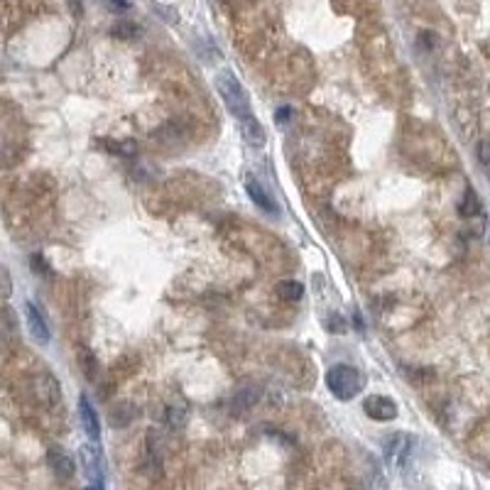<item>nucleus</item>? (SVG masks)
Instances as JSON below:
<instances>
[{
	"label": "nucleus",
	"instance_id": "f257e3e1",
	"mask_svg": "<svg viewBox=\"0 0 490 490\" xmlns=\"http://www.w3.org/2000/svg\"><path fill=\"white\" fill-rule=\"evenodd\" d=\"M216 89L221 93L228 113L233 115L235 120H243L247 115H252L250 96H247L245 86L240 84V79L230 69H221L216 74Z\"/></svg>",
	"mask_w": 490,
	"mask_h": 490
},
{
	"label": "nucleus",
	"instance_id": "f03ea898",
	"mask_svg": "<svg viewBox=\"0 0 490 490\" xmlns=\"http://www.w3.org/2000/svg\"><path fill=\"white\" fill-rule=\"evenodd\" d=\"M326 388L331 395L341 402H348L358 398L366 388V376L358 368L348 366V363H336L326 373Z\"/></svg>",
	"mask_w": 490,
	"mask_h": 490
},
{
	"label": "nucleus",
	"instance_id": "7ed1b4c3",
	"mask_svg": "<svg viewBox=\"0 0 490 490\" xmlns=\"http://www.w3.org/2000/svg\"><path fill=\"white\" fill-rule=\"evenodd\" d=\"M81 456V468H84V476L86 483L96 490H103L106 481H103V459H101V451L91 444H84L79 451Z\"/></svg>",
	"mask_w": 490,
	"mask_h": 490
},
{
	"label": "nucleus",
	"instance_id": "20e7f679",
	"mask_svg": "<svg viewBox=\"0 0 490 490\" xmlns=\"http://www.w3.org/2000/svg\"><path fill=\"white\" fill-rule=\"evenodd\" d=\"M363 412L376 422H393L395 417L400 415V407L393 398H385V395H371V398L363 400Z\"/></svg>",
	"mask_w": 490,
	"mask_h": 490
},
{
	"label": "nucleus",
	"instance_id": "39448f33",
	"mask_svg": "<svg viewBox=\"0 0 490 490\" xmlns=\"http://www.w3.org/2000/svg\"><path fill=\"white\" fill-rule=\"evenodd\" d=\"M412 446H415V439L405 437V434H395V437L385 439V456H388L390 464L405 468L412 459Z\"/></svg>",
	"mask_w": 490,
	"mask_h": 490
},
{
	"label": "nucleus",
	"instance_id": "423d86ee",
	"mask_svg": "<svg viewBox=\"0 0 490 490\" xmlns=\"http://www.w3.org/2000/svg\"><path fill=\"white\" fill-rule=\"evenodd\" d=\"M79 420H81V427H84L86 437H89L93 444L101 442V424H98V412L93 410L91 400L86 398V395H81V398H79Z\"/></svg>",
	"mask_w": 490,
	"mask_h": 490
},
{
	"label": "nucleus",
	"instance_id": "0eeeda50",
	"mask_svg": "<svg viewBox=\"0 0 490 490\" xmlns=\"http://www.w3.org/2000/svg\"><path fill=\"white\" fill-rule=\"evenodd\" d=\"M25 319H27V329H30L32 339H35L37 343H49L52 334H49L47 319L42 316V311L37 309L32 302H25Z\"/></svg>",
	"mask_w": 490,
	"mask_h": 490
},
{
	"label": "nucleus",
	"instance_id": "6e6552de",
	"mask_svg": "<svg viewBox=\"0 0 490 490\" xmlns=\"http://www.w3.org/2000/svg\"><path fill=\"white\" fill-rule=\"evenodd\" d=\"M47 464H49V468H52L54 476L62 478V481H71V478L76 476V464H74V459L64 454L62 449H49Z\"/></svg>",
	"mask_w": 490,
	"mask_h": 490
},
{
	"label": "nucleus",
	"instance_id": "1a4fd4ad",
	"mask_svg": "<svg viewBox=\"0 0 490 490\" xmlns=\"http://www.w3.org/2000/svg\"><path fill=\"white\" fill-rule=\"evenodd\" d=\"M35 390H37V398H40V402H42V405H47V407H54L59 400H62V388H59V383L49 376L47 371L37 376Z\"/></svg>",
	"mask_w": 490,
	"mask_h": 490
},
{
	"label": "nucleus",
	"instance_id": "9d476101",
	"mask_svg": "<svg viewBox=\"0 0 490 490\" xmlns=\"http://www.w3.org/2000/svg\"><path fill=\"white\" fill-rule=\"evenodd\" d=\"M245 191H247V196H250L252 203H255L257 208H262L265 213H277V203H275V199L267 194V189L257 179L247 177L245 179Z\"/></svg>",
	"mask_w": 490,
	"mask_h": 490
},
{
	"label": "nucleus",
	"instance_id": "9b49d317",
	"mask_svg": "<svg viewBox=\"0 0 490 490\" xmlns=\"http://www.w3.org/2000/svg\"><path fill=\"white\" fill-rule=\"evenodd\" d=\"M238 123H240V133H243L245 142L250 147H262L267 142L265 128H262V123L255 118V115H247V118L238 120Z\"/></svg>",
	"mask_w": 490,
	"mask_h": 490
},
{
	"label": "nucleus",
	"instance_id": "f8f14e48",
	"mask_svg": "<svg viewBox=\"0 0 490 490\" xmlns=\"http://www.w3.org/2000/svg\"><path fill=\"white\" fill-rule=\"evenodd\" d=\"M164 420H167V424L172 429H184L186 422H189V407L184 405L181 400L172 402V405H167V412H164Z\"/></svg>",
	"mask_w": 490,
	"mask_h": 490
},
{
	"label": "nucleus",
	"instance_id": "ddd939ff",
	"mask_svg": "<svg viewBox=\"0 0 490 490\" xmlns=\"http://www.w3.org/2000/svg\"><path fill=\"white\" fill-rule=\"evenodd\" d=\"M275 292L284 302H299L304 297V284L297 282V279H282V282L275 284Z\"/></svg>",
	"mask_w": 490,
	"mask_h": 490
},
{
	"label": "nucleus",
	"instance_id": "4468645a",
	"mask_svg": "<svg viewBox=\"0 0 490 490\" xmlns=\"http://www.w3.org/2000/svg\"><path fill=\"white\" fill-rule=\"evenodd\" d=\"M481 211H483V206H481V199H478L476 189L468 186L464 194V201L459 203V213L464 218H476V216H481Z\"/></svg>",
	"mask_w": 490,
	"mask_h": 490
},
{
	"label": "nucleus",
	"instance_id": "2eb2a0df",
	"mask_svg": "<svg viewBox=\"0 0 490 490\" xmlns=\"http://www.w3.org/2000/svg\"><path fill=\"white\" fill-rule=\"evenodd\" d=\"M79 363H81V368H84L86 378H89L91 383H93V380L98 378V376H96V373H98V363H96V356H93L89 348H81V353H79Z\"/></svg>",
	"mask_w": 490,
	"mask_h": 490
},
{
	"label": "nucleus",
	"instance_id": "dca6fc26",
	"mask_svg": "<svg viewBox=\"0 0 490 490\" xmlns=\"http://www.w3.org/2000/svg\"><path fill=\"white\" fill-rule=\"evenodd\" d=\"M103 147H106V150H111L113 155H125V157H133V155H135V145H133V142L103 140Z\"/></svg>",
	"mask_w": 490,
	"mask_h": 490
},
{
	"label": "nucleus",
	"instance_id": "f3484780",
	"mask_svg": "<svg viewBox=\"0 0 490 490\" xmlns=\"http://www.w3.org/2000/svg\"><path fill=\"white\" fill-rule=\"evenodd\" d=\"M111 32L115 37H120V40H133V37L137 35V27L133 23H125V20H120V23L115 25Z\"/></svg>",
	"mask_w": 490,
	"mask_h": 490
},
{
	"label": "nucleus",
	"instance_id": "a211bd4d",
	"mask_svg": "<svg viewBox=\"0 0 490 490\" xmlns=\"http://www.w3.org/2000/svg\"><path fill=\"white\" fill-rule=\"evenodd\" d=\"M478 162L483 164V169L490 172V137H483V140L478 142Z\"/></svg>",
	"mask_w": 490,
	"mask_h": 490
},
{
	"label": "nucleus",
	"instance_id": "6ab92c4d",
	"mask_svg": "<svg viewBox=\"0 0 490 490\" xmlns=\"http://www.w3.org/2000/svg\"><path fill=\"white\" fill-rule=\"evenodd\" d=\"M235 398H238V402L243 407H252L257 402V398H260V393H257V388H250V390H243V393H238Z\"/></svg>",
	"mask_w": 490,
	"mask_h": 490
},
{
	"label": "nucleus",
	"instance_id": "aec40b11",
	"mask_svg": "<svg viewBox=\"0 0 490 490\" xmlns=\"http://www.w3.org/2000/svg\"><path fill=\"white\" fill-rule=\"evenodd\" d=\"M0 277H3V297H5V299H8V297L13 294V282H10V272H8V267L0 270Z\"/></svg>",
	"mask_w": 490,
	"mask_h": 490
},
{
	"label": "nucleus",
	"instance_id": "412c9836",
	"mask_svg": "<svg viewBox=\"0 0 490 490\" xmlns=\"http://www.w3.org/2000/svg\"><path fill=\"white\" fill-rule=\"evenodd\" d=\"M69 10L74 18H81V15H84V3H81V0H69Z\"/></svg>",
	"mask_w": 490,
	"mask_h": 490
},
{
	"label": "nucleus",
	"instance_id": "4be33fe9",
	"mask_svg": "<svg viewBox=\"0 0 490 490\" xmlns=\"http://www.w3.org/2000/svg\"><path fill=\"white\" fill-rule=\"evenodd\" d=\"M292 111H289V108H279V113H277V120H279V123H287V115H289Z\"/></svg>",
	"mask_w": 490,
	"mask_h": 490
},
{
	"label": "nucleus",
	"instance_id": "5701e85b",
	"mask_svg": "<svg viewBox=\"0 0 490 490\" xmlns=\"http://www.w3.org/2000/svg\"><path fill=\"white\" fill-rule=\"evenodd\" d=\"M115 8H130V0H111Z\"/></svg>",
	"mask_w": 490,
	"mask_h": 490
}]
</instances>
